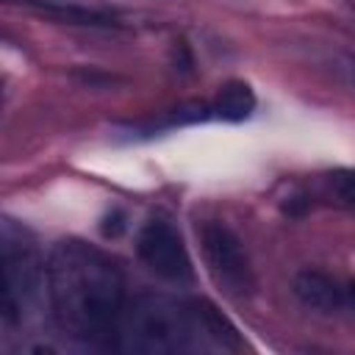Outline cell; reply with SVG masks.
<instances>
[{
  "label": "cell",
  "instance_id": "1",
  "mask_svg": "<svg viewBox=\"0 0 355 355\" xmlns=\"http://www.w3.org/2000/svg\"><path fill=\"white\" fill-rule=\"evenodd\" d=\"M55 324L89 347H116L125 283L116 263L83 241H58L44 263Z\"/></svg>",
  "mask_w": 355,
  "mask_h": 355
},
{
  "label": "cell",
  "instance_id": "2",
  "mask_svg": "<svg viewBox=\"0 0 355 355\" xmlns=\"http://www.w3.org/2000/svg\"><path fill=\"white\" fill-rule=\"evenodd\" d=\"M200 333L202 327L194 302L144 294L122 311L116 344L141 355H178L194 349Z\"/></svg>",
  "mask_w": 355,
  "mask_h": 355
},
{
  "label": "cell",
  "instance_id": "3",
  "mask_svg": "<svg viewBox=\"0 0 355 355\" xmlns=\"http://www.w3.org/2000/svg\"><path fill=\"white\" fill-rule=\"evenodd\" d=\"M11 227L3 225V319L17 322L22 308L47 286V272L36 258V250L11 239Z\"/></svg>",
  "mask_w": 355,
  "mask_h": 355
},
{
  "label": "cell",
  "instance_id": "4",
  "mask_svg": "<svg viewBox=\"0 0 355 355\" xmlns=\"http://www.w3.org/2000/svg\"><path fill=\"white\" fill-rule=\"evenodd\" d=\"M200 239H202L208 272L216 280V286L236 300L252 294L255 280H252L250 258H247L241 241L236 239V233L230 227H225L222 222H205L200 230Z\"/></svg>",
  "mask_w": 355,
  "mask_h": 355
},
{
  "label": "cell",
  "instance_id": "5",
  "mask_svg": "<svg viewBox=\"0 0 355 355\" xmlns=\"http://www.w3.org/2000/svg\"><path fill=\"white\" fill-rule=\"evenodd\" d=\"M136 252L139 258L164 280L186 283L191 280V258L186 252V244L180 233L166 219H150L139 236H136Z\"/></svg>",
  "mask_w": 355,
  "mask_h": 355
},
{
  "label": "cell",
  "instance_id": "6",
  "mask_svg": "<svg viewBox=\"0 0 355 355\" xmlns=\"http://www.w3.org/2000/svg\"><path fill=\"white\" fill-rule=\"evenodd\" d=\"M294 294L305 308H313L319 313H336L347 308V294L344 286L316 269H305L294 277Z\"/></svg>",
  "mask_w": 355,
  "mask_h": 355
},
{
  "label": "cell",
  "instance_id": "7",
  "mask_svg": "<svg viewBox=\"0 0 355 355\" xmlns=\"http://www.w3.org/2000/svg\"><path fill=\"white\" fill-rule=\"evenodd\" d=\"M211 111L225 122H244L255 111V94L244 80H227L216 92Z\"/></svg>",
  "mask_w": 355,
  "mask_h": 355
},
{
  "label": "cell",
  "instance_id": "8",
  "mask_svg": "<svg viewBox=\"0 0 355 355\" xmlns=\"http://www.w3.org/2000/svg\"><path fill=\"white\" fill-rule=\"evenodd\" d=\"M194 308H197V319H200V327H202V333L211 338V341H216L219 347H227V349H239L241 347V338H239V333H236V327L222 316V311H216L211 302H194Z\"/></svg>",
  "mask_w": 355,
  "mask_h": 355
},
{
  "label": "cell",
  "instance_id": "9",
  "mask_svg": "<svg viewBox=\"0 0 355 355\" xmlns=\"http://www.w3.org/2000/svg\"><path fill=\"white\" fill-rule=\"evenodd\" d=\"M324 189L330 197H336L341 205L355 208V169H344V172H333L324 178Z\"/></svg>",
  "mask_w": 355,
  "mask_h": 355
},
{
  "label": "cell",
  "instance_id": "10",
  "mask_svg": "<svg viewBox=\"0 0 355 355\" xmlns=\"http://www.w3.org/2000/svg\"><path fill=\"white\" fill-rule=\"evenodd\" d=\"M125 230V222H122V214H111V216H105L103 219V236H119Z\"/></svg>",
  "mask_w": 355,
  "mask_h": 355
},
{
  "label": "cell",
  "instance_id": "11",
  "mask_svg": "<svg viewBox=\"0 0 355 355\" xmlns=\"http://www.w3.org/2000/svg\"><path fill=\"white\" fill-rule=\"evenodd\" d=\"M336 69H341L344 78H347V83L355 89V58H352V55H344V58L336 64Z\"/></svg>",
  "mask_w": 355,
  "mask_h": 355
},
{
  "label": "cell",
  "instance_id": "12",
  "mask_svg": "<svg viewBox=\"0 0 355 355\" xmlns=\"http://www.w3.org/2000/svg\"><path fill=\"white\" fill-rule=\"evenodd\" d=\"M344 294H347V311H352V313H355V280L344 286Z\"/></svg>",
  "mask_w": 355,
  "mask_h": 355
}]
</instances>
